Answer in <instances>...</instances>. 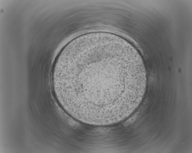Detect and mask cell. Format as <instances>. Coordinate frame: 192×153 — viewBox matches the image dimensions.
<instances>
[{
  "label": "cell",
  "mask_w": 192,
  "mask_h": 153,
  "mask_svg": "<svg viewBox=\"0 0 192 153\" xmlns=\"http://www.w3.org/2000/svg\"><path fill=\"white\" fill-rule=\"evenodd\" d=\"M138 79L131 62L101 52L88 54L67 65L64 76L68 96L99 109L117 107L136 96Z\"/></svg>",
  "instance_id": "1"
}]
</instances>
